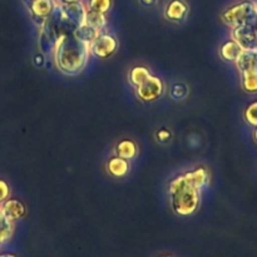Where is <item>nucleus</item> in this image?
Instances as JSON below:
<instances>
[{
	"mask_svg": "<svg viewBox=\"0 0 257 257\" xmlns=\"http://www.w3.org/2000/svg\"><path fill=\"white\" fill-rule=\"evenodd\" d=\"M58 5H65V4H73V3L82 2V0H54Z\"/></svg>",
	"mask_w": 257,
	"mask_h": 257,
	"instance_id": "26",
	"label": "nucleus"
},
{
	"mask_svg": "<svg viewBox=\"0 0 257 257\" xmlns=\"http://www.w3.org/2000/svg\"><path fill=\"white\" fill-rule=\"evenodd\" d=\"M156 137H157V141H160L161 143H167L168 141L171 140V132L168 130H160L156 133Z\"/></svg>",
	"mask_w": 257,
	"mask_h": 257,
	"instance_id": "25",
	"label": "nucleus"
},
{
	"mask_svg": "<svg viewBox=\"0 0 257 257\" xmlns=\"http://www.w3.org/2000/svg\"><path fill=\"white\" fill-rule=\"evenodd\" d=\"M14 235V223L9 222L0 211V246L10 241Z\"/></svg>",
	"mask_w": 257,
	"mask_h": 257,
	"instance_id": "20",
	"label": "nucleus"
},
{
	"mask_svg": "<svg viewBox=\"0 0 257 257\" xmlns=\"http://www.w3.org/2000/svg\"><path fill=\"white\" fill-rule=\"evenodd\" d=\"M62 33L58 32L57 27L52 22L50 17L48 18L47 22L39 27V37H38V44H39L40 52L44 55H50L53 57L55 50L59 35Z\"/></svg>",
	"mask_w": 257,
	"mask_h": 257,
	"instance_id": "5",
	"label": "nucleus"
},
{
	"mask_svg": "<svg viewBox=\"0 0 257 257\" xmlns=\"http://www.w3.org/2000/svg\"><path fill=\"white\" fill-rule=\"evenodd\" d=\"M235 64L240 73L245 72V70L257 69V48L243 50L238 59L235 62Z\"/></svg>",
	"mask_w": 257,
	"mask_h": 257,
	"instance_id": "13",
	"label": "nucleus"
},
{
	"mask_svg": "<svg viewBox=\"0 0 257 257\" xmlns=\"http://www.w3.org/2000/svg\"><path fill=\"white\" fill-rule=\"evenodd\" d=\"M140 2L142 3L145 7H152V5L156 4V2H157V0H140Z\"/></svg>",
	"mask_w": 257,
	"mask_h": 257,
	"instance_id": "27",
	"label": "nucleus"
},
{
	"mask_svg": "<svg viewBox=\"0 0 257 257\" xmlns=\"http://www.w3.org/2000/svg\"><path fill=\"white\" fill-rule=\"evenodd\" d=\"M188 93H190L188 87L186 84H183V83H176L171 88V97L176 100L185 99L188 95Z\"/></svg>",
	"mask_w": 257,
	"mask_h": 257,
	"instance_id": "23",
	"label": "nucleus"
},
{
	"mask_svg": "<svg viewBox=\"0 0 257 257\" xmlns=\"http://www.w3.org/2000/svg\"><path fill=\"white\" fill-rule=\"evenodd\" d=\"M112 5H113L112 0H88L87 9L107 14V13L110 10V8H112Z\"/></svg>",
	"mask_w": 257,
	"mask_h": 257,
	"instance_id": "21",
	"label": "nucleus"
},
{
	"mask_svg": "<svg viewBox=\"0 0 257 257\" xmlns=\"http://www.w3.org/2000/svg\"><path fill=\"white\" fill-rule=\"evenodd\" d=\"M105 168H107V172L109 173L112 177L115 178H122L124 176H127V173L130 172V161L124 160L122 157H118V156H114V157L109 158L105 165Z\"/></svg>",
	"mask_w": 257,
	"mask_h": 257,
	"instance_id": "11",
	"label": "nucleus"
},
{
	"mask_svg": "<svg viewBox=\"0 0 257 257\" xmlns=\"http://www.w3.org/2000/svg\"><path fill=\"white\" fill-rule=\"evenodd\" d=\"M188 13H190V7L185 0H170L163 10L166 19L172 23L185 22Z\"/></svg>",
	"mask_w": 257,
	"mask_h": 257,
	"instance_id": "10",
	"label": "nucleus"
},
{
	"mask_svg": "<svg viewBox=\"0 0 257 257\" xmlns=\"http://www.w3.org/2000/svg\"><path fill=\"white\" fill-rule=\"evenodd\" d=\"M0 211H2L3 216L13 223L24 218L27 215V207H25L24 202L18 198H8L5 202L0 205Z\"/></svg>",
	"mask_w": 257,
	"mask_h": 257,
	"instance_id": "9",
	"label": "nucleus"
},
{
	"mask_svg": "<svg viewBox=\"0 0 257 257\" xmlns=\"http://www.w3.org/2000/svg\"><path fill=\"white\" fill-rule=\"evenodd\" d=\"M0 257H18L14 253H10V252H4V253H0Z\"/></svg>",
	"mask_w": 257,
	"mask_h": 257,
	"instance_id": "28",
	"label": "nucleus"
},
{
	"mask_svg": "<svg viewBox=\"0 0 257 257\" xmlns=\"http://www.w3.org/2000/svg\"><path fill=\"white\" fill-rule=\"evenodd\" d=\"M24 2L29 10L30 17L38 25V28L47 22L57 5L54 0H24Z\"/></svg>",
	"mask_w": 257,
	"mask_h": 257,
	"instance_id": "7",
	"label": "nucleus"
},
{
	"mask_svg": "<svg viewBox=\"0 0 257 257\" xmlns=\"http://www.w3.org/2000/svg\"><path fill=\"white\" fill-rule=\"evenodd\" d=\"M160 257H172V256H170V255H165V256H160Z\"/></svg>",
	"mask_w": 257,
	"mask_h": 257,
	"instance_id": "30",
	"label": "nucleus"
},
{
	"mask_svg": "<svg viewBox=\"0 0 257 257\" xmlns=\"http://www.w3.org/2000/svg\"><path fill=\"white\" fill-rule=\"evenodd\" d=\"M241 87L248 94H257V69L241 72Z\"/></svg>",
	"mask_w": 257,
	"mask_h": 257,
	"instance_id": "17",
	"label": "nucleus"
},
{
	"mask_svg": "<svg viewBox=\"0 0 257 257\" xmlns=\"http://www.w3.org/2000/svg\"><path fill=\"white\" fill-rule=\"evenodd\" d=\"M231 39L243 50L257 48V25H241L231 29Z\"/></svg>",
	"mask_w": 257,
	"mask_h": 257,
	"instance_id": "8",
	"label": "nucleus"
},
{
	"mask_svg": "<svg viewBox=\"0 0 257 257\" xmlns=\"http://www.w3.org/2000/svg\"><path fill=\"white\" fill-rule=\"evenodd\" d=\"M256 4H257V3H256Z\"/></svg>",
	"mask_w": 257,
	"mask_h": 257,
	"instance_id": "31",
	"label": "nucleus"
},
{
	"mask_svg": "<svg viewBox=\"0 0 257 257\" xmlns=\"http://www.w3.org/2000/svg\"><path fill=\"white\" fill-rule=\"evenodd\" d=\"M89 55V45L79 42L73 33H62L53 58L60 72L65 75H78L87 67Z\"/></svg>",
	"mask_w": 257,
	"mask_h": 257,
	"instance_id": "1",
	"label": "nucleus"
},
{
	"mask_svg": "<svg viewBox=\"0 0 257 257\" xmlns=\"http://www.w3.org/2000/svg\"><path fill=\"white\" fill-rule=\"evenodd\" d=\"M107 17L104 13L94 12V10L87 9V14H85V24L90 25V27L95 28L98 30H104L107 27Z\"/></svg>",
	"mask_w": 257,
	"mask_h": 257,
	"instance_id": "18",
	"label": "nucleus"
},
{
	"mask_svg": "<svg viewBox=\"0 0 257 257\" xmlns=\"http://www.w3.org/2000/svg\"><path fill=\"white\" fill-rule=\"evenodd\" d=\"M171 208L180 217H188L200 207L201 190L188 182L185 175H178L168 186Z\"/></svg>",
	"mask_w": 257,
	"mask_h": 257,
	"instance_id": "2",
	"label": "nucleus"
},
{
	"mask_svg": "<svg viewBox=\"0 0 257 257\" xmlns=\"http://www.w3.org/2000/svg\"><path fill=\"white\" fill-rule=\"evenodd\" d=\"M115 156L122 157L124 160H135L138 155V146L137 143L130 138H124V140L119 141L115 146Z\"/></svg>",
	"mask_w": 257,
	"mask_h": 257,
	"instance_id": "12",
	"label": "nucleus"
},
{
	"mask_svg": "<svg viewBox=\"0 0 257 257\" xmlns=\"http://www.w3.org/2000/svg\"><path fill=\"white\" fill-rule=\"evenodd\" d=\"M136 93L137 97L140 98L142 102L151 103L155 100L160 99L165 93V83H163L162 78L157 77V75L151 74L142 84L136 87Z\"/></svg>",
	"mask_w": 257,
	"mask_h": 257,
	"instance_id": "6",
	"label": "nucleus"
},
{
	"mask_svg": "<svg viewBox=\"0 0 257 257\" xmlns=\"http://www.w3.org/2000/svg\"><path fill=\"white\" fill-rule=\"evenodd\" d=\"M243 52L242 48L237 44L233 39L227 40L223 43L220 48V57L227 63H235Z\"/></svg>",
	"mask_w": 257,
	"mask_h": 257,
	"instance_id": "14",
	"label": "nucleus"
},
{
	"mask_svg": "<svg viewBox=\"0 0 257 257\" xmlns=\"http://www.w3.org/2000/svg\"><path fill=\"white\" fill-rule=\"evenodd\" d=\"M221 20L230 29L241 25H257V4L251 0L237 3L221 13Z\"/></svg>",
	"mask_w": 257,
	"mask_h": 257,
	"instance_id": "3",
	"label": "nucleus"
},
{
	"mask_svg": "<svg viewBox=\"0 0 257 257\" xmlns=\"http://www.w3.org/2000/svg\"><path fill=\"white\" fill-rule=\"evenodd\" d=\"M243 118L251 127H257V100H253L246 107L243 112Z\"/></svg>",
	"mask_w": 257,
	"mask_h": 257,
	"instance_id": "22",
	"label": "nucleus"
},
{
	"mask_svg": "<svg viewBox=\"0 0 257 257\" xmlns=\"http://www.w3.org/2000/svg\"><path fill=\"white\" fill-rule=\"evenodd\" d=\"M118 47H119V43L114 35L104 32V30H100L99 34L90 43L89 52L95 58L108 59L117 52Z\"/></svg>",
	"mask_w": 257,
	"mask_h": 257,
	"instance_id": "4",
	"label": "nucleus"
},
{
	"mask_svg": "<svg viewBox=\"0 0 257 257\" xmlns=\"http://www.w3.org/2000/svg\"><path fill=\"white\" fill-rule=\"evenodd\" d=\"M151 75L150 69L145 65H136L128 73V79H130L131 84L138 87L140 84H142L146 79Z\"/></svg>",
	"mask_w": 257,
	"mask_h": 257,
	"instance_id": "19",
	"label": "nucleus"
},
{
	"mask_svg": "<svg viewBox=\"0 0 257 257\" xmlns=\"http://www.w3.org/2000/svg\"><path fill=\"white\" fill-rule=\"evenodd\" d=\"M10 197V186L7 181L0 180V205Z\"/></svg>",
	"mask_w": 257,
	"mask_h": 257,
	"instance_id": "24",
	"label": "nucleus"
},
{
	"mask_svg": "<svg viewBox=\"0 0 257 257\" xmlns=\"http://www.w3.org/2000/svg\"><path fill=\"white\" fill-rule=\"evenodd\" d=\"M253 138H255V141L257 142V127L255 128V131H253Z\"/></svg>",
	"mask_w": 257,
	"mask_h": 257,
	"instance_id": "29",
	"label": "nucleus"
},
{
	"mask_svg": "<svg viewBox=\"0 0 257 257\" xmlns=\"http://www.w3.org/2000/svg\"><path fill=\"white\" fill-rule=\"evenodd\" d=\"M185 177L187 178L188 182L192 183L198 190H202L210 182V173L203 167H198L196 170L190 171V172H186Z\"/></svg>",
	"mask_w": 257,
	"mask_h": 257,
	"instance_id": "15",
	"label": "nucleus"
},
{
	"mask_svg": "<svg viewBox=\"0 0 257 257\" xmlns=\"http://www.w3.org/2000/svg\"><path fill=\"white\" fill-rule=\"evenodd\" d=\"M99 33H100V30L95 29V28L90 27V25L85 24L84 23V24H82V25H79L78 28H75L74 32H73V35H74V37L77 38L79 42L84 43V44H87V45H90V43L95 39V37H97Z\"/></svg>",
	"mask_w": 257,
	"mask_h": 257,
	"instance_id": "16",
	"label": "nucleus"
}]
</instances>
